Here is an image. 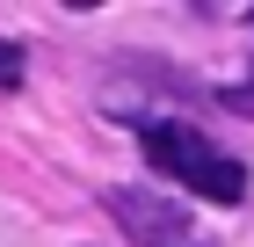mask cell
I'll use <instances>...</instances> for the list:
<instances>
[{
	"label": "cell",
	"instance_id": "3",
	"mask_svg": "<svg viewBox=\"0 0 254 247\" xmlns=\"http://www.w3.org/2000/svg\"><path fill=\"white\" fill-rule=\"evenodd\" d=\"M22 73H29V58H22V44H7V37H0V87L15 95V87H22Z\"/></svg>",
	"mask_w": 254,
	"mask_h": 247
},
{
	"label": "cell",
	"instance_id": "1",
	"mask_svg": "<svg viewBox=\"0 0 254 247\" xmlns=\"http://www.w3.org/2000/svg\"><path fill=\"white\" fill-rule=\"evenodd\" d=\"M145 160L167 167L175 182H189L196 196H211V204H240L247 196V167L225 160V153H211L189 124H145Z\"/></svg>",
	"mask_w": 254,
	"mask_h": 247
},
{
	"label": "cell",
	"instance_id": "2",
	"mask_svg": "<svg viewBox=\"0 0 254 247\" xmlns=\"http://www.w3.org/2000/svg\"><path fill=\"white\" fill-rule=\"evenodd\" d=\"M102 211H109L138 247H189V211L167 204V196H153V189H131V182H124V189H102Z\"/></svg>",
	"mask_w": 254,
	"mask_h": 247
}]
</instances>
